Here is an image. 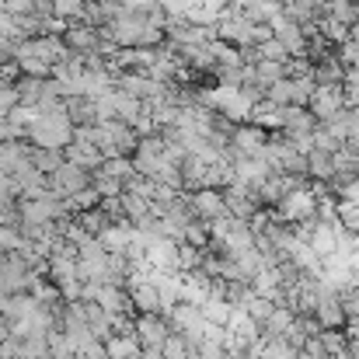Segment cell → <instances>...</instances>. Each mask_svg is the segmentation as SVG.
Returning a JSON list of instances; mask_svg holds the SVG:
<instances>
[{
    "label": "cell",
    "mask_w": 359,
    "mask_h": 359,
    "mask_svg": "<svg viewBox=\"0 0 359 359\" xmlns=\"http://www.w3.org/2000/svg\"><path fill=\"white\" fill-rule=\"evenodd\" d=\"M307 109H311V116L318 122L332 119L339 109H346V102H342V84H318L314 95H311V102H307Z\"/></svg>",
    "instance_id": "cell-5"
},
{
    "label": "cell",
    "mask_w": 359,
    "mask_h": 359,
    "mask_svg": "<svg viewBox=\"0 0 359 359\" xmlns=\"http://www.w3.org/2000/svg\"><path fill=\"white\" fill-rule=\"evenodd\" d=\"M311 143H314L318 150H328V154H335V150L342 147V143H339V140H335V136H332V133L321 126V122H318V129L311 133Z\"/></svg>",
    "instance_id": "cell-37"
},
{
    "label": "cell",
    "mask_w": 359,
    "mask_h": 359,
    "mask_svg": "<svg viewBox=\"0 0 359 359\" xmlns=\"http://www.w3.org/2000/svg\"><path fill=\"white\" fill-rule=\"evenodd\" d=\"M185 196H189V210H192V217H199V220H220V217H231L220 189H192V192H185Z\"/></svg>",
    "instance_id": "cell-4"
},
{
    "label": "cell",
    "mask_w": 359,
    "mask_h": 359,
    "mask_svg": "<svg viewBox=\"0 0 359 359\" xmlns=\"http://www.w3.org/2000/svg\"><path fill=\"white\" fill-rule=\"evenodd\" d=\"M25 140L32 147H49V150H63L70 140H74V122L67 119L63 109H53V112H39L35 122L25 129Z\"/></svg>",
    "instance_id": "cell-1"
},
{
    "label": "cell",
    "mask_w": 359,
    "mask_h": 359,
    "mask_svg": "<svg viewBox=\"0 0 359 359\" xmlns=\"http://www.w3.org/2000/svg\"><path fill=\"white\" fill-rule=\"evenodd\" d=\"M318 321H321V328H342L346 325V307H342V297H339V290L335 286H328L325 283V293H321V300H318V307L311 311Z\"/></svg>",
    "instance_id": "cell-6"
},
{
    "label": "cell",
    "mask_w": 359,
    "mask_h": 359,
    "mask_svg": "<svg viewBox=\"0 0 359 359\" xmlns=\"http://www.w3.org/2000/svg\"><path fill=\"white\" fill-rule=\"evenodd\" d=\"M311 77H314V84H342V77H346V67H342V63L335 60V53H332L328 60L314 63Z\"/></svg>",
    "instance_id": "cell-16"
},
{
    "label": "cell",
    "mask_w": 359,
    "mask_h": 359,
    "mask_svg": "<svg viewBox=\"0 0 359 359\" xmlns=\"http://www.w3.org/2000/svg\"><path fill=\"white\" fill-rule=\"evenodd\" d=\"M199 311H203L206 325H227V318H231V304L224 297H206Z\"/></svg>",
    "instance_id": "cell-22"
},
{
    "label": "cell",
    "mask_w": 359,
    "mask_h": 359,
    "mask_svg": "<svg viewBox=\"0 0 359 359\" xmlns=\"http://www.w3.org/2000/svg\"><path fill=\"white\" fill-rule=\"evenodd\" d=\"M95 304H102V311H109V314H136L126 286H105L102 283L98 293H95Z\"/></svg>",
    "instance_id": "cell-9"
},
{
    "label": "cell",
    "mask_w": 359,
    "mask_h": 359,
    "mask_svg": "<svg viewBox=\"0 0 359 359\" xmlns=\"http://www.w3.org/2000/svg\"><path fill=\"white\" fill-rule=\"evenodd\" d=\"M63 112H67V119L74 122V126H91V122H98L95 98H88V95H70V98H63Z\"/></svg>",
    "instance_id": "cell-10"
},
{
    "label": "cell",
    "mask_w": 359,
    "mask_h": 359,
    "mask_svg": "<svg viewBox=\"0 0 359 359\" xmlns=\"http://www.w3.org/2000/svg\"><path fill=\"white\" fill-rule=\"evenodd\" d=\"M143 353L136 335H112L105 339V359H136Z\"/></svg>",
    "instance_id": "cell-14"
},
{
    "label": "cell",
    "mask_w": 359,
    "mask_h": 359,
    "mask_svg": "<svg viewBox=\"0 0 359 359\" xmlns=\"http://www.w3.org/2000/svg\"><path fill=\"white\" fill-rule=\"evenodd\" d=\"M28 161V140H4L0 143V171L14 175Z\"/></svg>",
    "instance_id": "cell-12"
},
{
    "label": "cell",
    "mask_w": 359,
    "mask_h": 359,
    "mask_svg": "<svg viewBox=\"0 0 359 359\" xmlns=\"http://www.w3.org/2000/svg\"><path fill=\"white\" fill-rule=\"evenodd\" d=\"M272 307H276V304H272L269 297H262V293H251V297L244 300V311H248V314H251L258 325H262V321L272 314Z\"/></svg>",
    "instance_id": "cell-34"
},
{
    "label": "cell",
    "mask_w": 359,
    "mask_h": 359,
    "mask_svg": "<svg viewBox=\"0 0 359 359\" xmlns=\"http://www.w3.org/2000/svg\"><path fill=\"white\" fill-rule=\"evenodd\" d=\"M91 182H95V171H88V168H81V164H74V161L63 157V164L49 175V192H56V196H74V192L88 189Z\"/></svg>",
    "instance_id": "cell-2"
},
{
    "label": "cell",
    "mask_w": 359,
    "mask_h": 359,
    "mask_svg": "<svg viewBox=\"0 0 359 359\" xmlns=\"http://www.w3.org/2000/svg\"><path fill=\"white\" fill-rule=\"evenodd\" d=\"M258 359H297V349L283 335H272V339L262 335V353H258Z\"/></svg>",
    "instance_id": "cell-20"
},
{
    "label": "cell",
    "mask_w": 359,
    "mask_h": 359,
    "mask_svg": "<svg viewBox=\"0 0 359 359\" xmlns=\"http://www.w3.org/2000/svg\"><path fill=\"white\" fill-rule=\"evenodd\" d=\"M28 161H32V168H39L42 175H53V171L63 164V150H49V147H32V143H28Z\"/></svg>",
    "instance_id": "cell-15"
},
{
    "label": "cell",
    "mask_w": 359,
    "mask_h": 359,
    "mask_svg": "<svg viewBox=\"0 0 359 359\" xmlns=\"http://www.w3.org/2000/svg\"><path fill=\"white\" fill-rule=\"evenodd\" d=\"M356 150H359V133H356Z\"/></svg>",
    "instance_id": "cell-43"
},
{
    "label": "cell",
    "mask_w": 359,
    "mask_h": 359,
    "mask_svg": "<svg viewBox=\"0 0 359 359\" xmlns=\"http://www.w3.org/2000/svg\"><path fill=\"white\" fill-rule=\"evenodd\" d=\"M182 241H189V244H196V248H210V220L192 217V220L185 224V231H182Z\"/></svg>",
    "instance_id": "cell-23"
},
{
    "label": "cell",
    "mask_w": 359,
    "mask_h": 359,
    "mask_svg": "<svg viewBox=\"0 0 359 359\" xmlns=\"http://www.w3.org/2000/svg\"><path fill=\"white\" fill-rule=\"evenodd\" d=\"M321 346H325V353L328 356H339V353H346L349 349V339H346V332L342 328H321Z\"/></svg>",
    "instance_id": "cell-27"
},
{
    "label": "cell",
    "mask_w": 359,
    "mask_h": 359,
    "mask_svg": "<svg viewBox=\"0 0 359 359\" xmlns=\"http://www.w3.org/2000/svg\"><path fill=\"white\" fill-rule=\"evenodd\" d=\"M307 178L311 182H332L335 178V164H332V154L328 150H311L307 154Z\"/></svg>",
    "instance_id": "cell-13"
},
{
    "label": "cell",
    "mask_w": 359,
    "mask_h": 359,
    "mask_svg": "<svg viewBox=\"0 0 359 359\" xmlns=\"http://www.w3.org/2000/svg\"><path fill=\"white\" fill-rule=\"evenodd\" d=\"M95 238L102 241V248H105L109 255H122V258H126V248H129V241H133V224H129V220L112 224V227H105V231L95 234Z\"/></svg>",
    "instance_id": "cell-11"
},
{
    "label": "cell",
    "mask_w": 359,
    "mask_h": 359,
    "mask_svg": "<svg viewBox=\"0 0 359 359\" xmlns=\"http://www.w3.org/2000/svg\"><path fill=\"white\" fill-rule=\"evenodd\" d=\"M293 81V105H307L311 102V95H314V77L307 74V77H290Z\"/></svg>",
    "instance_id": "cell-35"
},
{
    "label": "cell",
    "mask_w": 359,
    "mask_h": 359,
    "mask_svg": "<svg viewBox=\"0 0 359 359\" xmlns=\"http://www.w3.org/2000/svg\"><path fill=\"white\" fill-rule=\"evenodd\" d=\"M63 157L74 161V164H81V168H88V171H98L102 161H105L102 147H95V143H88V140H70V143L63 147Z\"/></svg>",
    "instance_id": "cell-8"
},
{
    "label": "cell",
    "mask_w": 359,
    "mask_h": 359,
    "mask_svg": "<svg viewBox=\"0 0 359 359\" xmlns=\"http://www.w3.org/2000/svg\"><path fill=\"white\" fill-rule=\"evenodd\" d=\"M318 129V119L311 116L307 105H283L279 109V133L286 136H307Z\"/></svg>",
    "instance_id": "cell-7"
},
{
    "label": "cell",
    "mask_w": 359,
    "mask_h": 359,
    "mask_svg": "<svg viewBox=\"0 0 359 359\" xmlns=\"http://www.w3.org/2000/svg\"><path fill=\"white\" fill-rule=\"evenodd\" d=\"M0 359H21V339L7 335V339L0 342Z\"/></svg>",
    "instance_id": "cell-40"
},
{
    "label": "cell",
    "mask_w": 359,
    "mask_h": 359,
    "mask_svg": "<svg viewBox=\"0 0 359 359\" xmlns=\"http://www.w3.org/2000/svg\"><path fill=\"white\" fill-rule=\"evenodd\" d=\"M168 332H171V325L164 314H136V321H133V335H136L140 349H150V353H161Z\"/></svg>",
    "instance_id": "cell-3"
},
{
    "label": "cell",
    "mask_w": 359,
    "mask_h": 359,
    "mask_svg": "<svg viewBox=\"0 0 359 359\" xmlns=\"http://www.w3.org/2000/svg\"><path fill=\"white\" fill-rule=\"evenodd\" d=\"M283 11H286V18H293L297 25H311V21H318V14H321V7H318L314 0H286Z\"/></svg>",
    "instance_id": "cell-19"
},
{
    "label": "cell",
    "mask_w": 359,
    "mask_h": 359,
    "mask_svg": "<svg viewBox=\"0 0 359 359\" xmlns=\"http://www.w3.org/2000/svg\"><path fill=\"white\" fill-rule=\"evenodd\" d=\"M4 140H25V129L14 126L11 119H0V143H4Z\"/></svg>",
    "instance_id": "cell-41"
},
{
    "label": "cell",
    "mask_w": 359,
    "mask_h": 359,
    "mask_svg": "<svg viewBox=\"0 0 359 359\" xmlns=\"http://www.w3.org/2000/svg\"><path fill=\"white\" fill-rule=\"evenodd\" d=\"M293 318H297V311H290V307H272V314L262 321V335H265V339L286 335V328L293 325Z\"/></svg>",
    "instance_id": "cell-17"
},
{
    "label": "cell",
    "mask_w": 359,
    "mask_h": 359,
    "mask_svg": "<svg viewBox=\"0 0 359 359\" xmlns=\"http://www.w3.org/2000/svg\"><path fill=\"white\" fill-rule=\"evenodd\" d=\"M335 220H339V227H346V231L359 234V203L339 199V203H335Z\"/></svg>",
    "instance_id": "cell-26"
},
{
    "label": "cell",
    "mask_w": 359,
    "mask_h": 359,
    "mask_svg": "<svg viewBox=\"0 0 359 359\" xmlns=\"http://www.w3.org/2000/svg\"><path fill=\"white\" fill-rule=\"evenodd\" d=\"M53 14H56L60 21L74 25V21H81V14H84V0H53Z\"/></svg>",
    "instance_id": "cell-31"
},
{
    "label": "cell",
    "mask_w": 359,
    "mask_h": 359,
    "mask_svg": "<svg viewBox=\"0 0 359 359\" xmlns=\"http://www.w3.org/2000/svg\"><path fill=\"white\" fill-rule=\"evenodd\" d=\"M255 53H258V60H279V63H286L290 60V53H286V46L276 39V35H269V39H262L258 46H255Z\"/></svg>",
    "instance_id": "cell-29"
},
{
    "label": "cell",
    "mask_w": 359,
    "mask_h": 359,
    "mask_svg": "<svg viewBox=\"0 0 359 359\" xmlns=\"http://www.w3.org/2000/svg\"><path fill=\"white\" fill-rule=\"evenodd\" d=\"M251 70H255V77L269 88L272 81H279V77H286V63H279V60H258V63H251Z\"/></svg>",
    "instance_id": "cell-25"
},
{
    "label": "cell",
    "mask_w": 359,
    "mask_h": 359,
    "mask_svg": "<svg viewBox=\"0 0 359 359\" xmlns=\"http://www.w3.org/2000/svg\"><path fill=\"white\" fill-rule=\"evenodd\" d=\"M224 359H244V356H234V353H227V356H224Z\"/></svg>",
    "instance_id": "cell-42"
},
{
    "label": "cell",
    "mask_w": 359,
    "mask_h": 359,
    "mask_svg": "<svg viewBox=\"0 0 359 359\" xmlns=\"http://www.w3.org/2000/svg\"><path fill=\"white\" fill-rule=\"evenodd\" d=\"M0 11L11 18H25V14H35V0H0Z\"/></svg>",
    "instance_id": "cell-38"
},
{
    "label": "cell",
    "mask_w": 359,
    "mask_h": 359,
    "mask_svg": "<svg viewBox=\"0 0 359 359\" xmlns=\"http://www.w3.org/2000/svg\"><path fill=\"white\" fill-rule=\"evenodd\" d=\"M42 359H49V356H42Z\"/></svg>",
    "instance_id": "cell-44"
},
{
    "label": "cell",
    "mask_w": 359,
    "mask_h": 359,
    "mask_svg": "<svg viewBox=\"0 0 359 359\" xmlns=\"http://www.w3.org/2000/svg\"><path fill=\"white\" fill-rule=\"evenodd\" d=\"M297 325L304 328L307 339H318V335H321V321H318L314 314H297Z\"/></svg>",
    "instance_id": "cell-39"
},
{
    "label": "cell",
    "mask_w": 359,
    "mask_h": 359,
    "mask_svg": "<svg viewBox=\"0 0 359 359\" xmlns=\"http://www.w3.org/2000/svg\"><path fill=\"white\" fill-rule=\"evenodd\" d=\"M161 356L164 359H192V346L185 342V335L168 332V339H164V346H161Z\"/></svg>",
    "instance_id": "cell-24"
},
{
    "label": "cell",
    "mask_w": 359,
    "mask_h": 359,
    "mask_svg": "<svg viewBox=\"0 0 359 359\" xmlns=\"http://www.w3.org/2000/svg\"><path fill=\"white\" fill-rule=\"evenodd\" d=\"M265 102H269V105H276V109H283V105H293V81H290V77H279V81H272V84L265 88Z\"/></svg>",
    "instance_id": "cell-21"
},
{
    "label": "cell",
    "mask_w": 359,
    "mask_h": 359,
    "mask_svg": "<svg viewBox=\"0 0 359 359\" xmlns=\"http://www.w3.org/2000/svg\"><path fill=\"white\" fill-rule=\"evenodd\" d=\"M227 356V349L220 346V342H213V339H203L196 349H192V359H224Z\"/></svg>",
    "instance_id": "cell-36"
},
{
    "label": "cell",
    "mask_w": 359,
    "mask_h": 359,
    "mask_svg": "<svg viewBox=\"0 0 359 359\" xmlns=\"http://www.w3.org/2000/svg\"><path fill=\"white\" fill-rule=\"evenodd\" d=\"M91 185H95V192H98L102 199H116V196H122V189H126L119 178L102 175V171H95V182H91Z\"/></svg>",
    "instance_id": "cell-32"
},
{
    "label": "cell",
    "mask_w": 359,
    "mask_h": 359,
    "mask_svg": "<svg viewBox=\"0 0 359 359\" xmlns=\"http://www.w3.org/2000/svg\"><path fill=\"white\" fill-rule=\"evenodd\" d=\"M14 63H18V70L28 74V77H49V74H53V63H46V60H39V56H18Z\"/></svg>",
    "instance_id": "cell-33"
},
{
    "label": "cell",
    "mask_w": 359,
    "mask_h": 359,
    "mask_svg": "<svg viewBox=\"0 0 359 359\" xmlns=\"http://www.w3.org/2000/svg\"><path fill=\"white\" fill-rule=\"evenodd\" d=\"M203 251H206V248H196V244H189V241H178V272H192V269L199 265Z\"/></svg>",
    "instance_id": "cell-30"
},
{
    "label": "cell",
    "mask_w": 359,
    "mask_h": 359,
    "mask_svg": "<svg viewBox=\"0 0 359 359\" xmlns=\"http://www.w3.org/2000/svg\"><path fill=\"white\" fill-rule=\"evenodd\" d=\"M77 224H81V227H84L88 234H102V231H105V227H112L116 220H112V217H109V213L102 210V203H98V206H91V210L77 213Z\"/></svg>",
    "instance_id": "cell-18"
},
{
    "label": "cell",
    "mask_w": 359,
    "mask_h": 359,
    "mask_svg": "<svg viewBox=\"0 0 359 359\" xmlns=\"http://www.w3.org/2000/svg\"><path fill=\"white\" fill-rule=\"evenodd\" d=\"M98 171H102V175H112V178H119L122 185H126V178L133 175V161H129L126 154H119V157H105Z\"/></svg>",
    "instance_id": "cell-28"
}]
</instances>
